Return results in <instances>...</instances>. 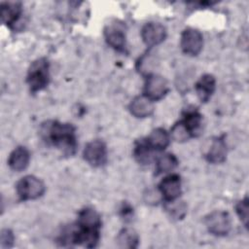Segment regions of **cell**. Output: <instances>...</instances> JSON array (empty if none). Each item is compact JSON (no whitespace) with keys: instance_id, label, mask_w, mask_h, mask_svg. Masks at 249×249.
<instances>
[{"instance_id":"obj_1","label":"cell","mask_w":249,"mask_h":249,"mask_svg":"<svg viewBox=\"0 0 249 249\" xmlns=\"http://www.w3.org/2000/svg\"><path fill=\"white\" fill-rule=\"evenodd\" d=\"M42 138L60 150L65 156H72L77 149L76 127L72 124L47 121L41 125Z\"/></svg>"},{"instance_id":"obj_2","label":"cell","mask_w":249,"mask_h":249,"mask_svg":"<svg viewBox=\"0 0 249 249\" xmlns=\"http://www.w3.org/2000/svg\"><path fill=\"white\" fill-rule=\"evenodd\" d=\"M50 79V62L46 57H40L30 64L26 83L32 93L44 89L49 85Z\"/></svg>"},{"instance_id":"obj_3","label":"cell","mask_w":249,"mask_h":249,"mask_svg":"<svg viewBox=\"0 0 249 249\" xmlns=\"http://www.w3.org/2000/svg\"><path fill=\"white\" fill-rule=\"evenodd\" d=\"M16 191L20 200H33L41 197L45 194L46 186L38 177L34 175H25L18 181Z\"/></svg>"},{"instance_id":"obj_4","label":"cell","mask_w":249,"mask_h":249,"mask_svg":"<svg viewBox=\"0 0 249 249\" xmlns=\"http://www.w3.org/2000/svg\"><path fill=\"white\" fill-rule=\"evenodd\" d=\"M204 224L207 231L216 236H226L231 229L230 214L226 211L215 210L204 218Z\"/></svg>"},{"instance_id":"obj_5","label":"cell","mask_w":249,"mask_h":249,"mask_svg":"<svg viewBox=\"0 0 249 249\" xmlns=\"http://www.w3.org/2000/svg\"><path fill=\"white\" fill-rule=\"evenodd\" d=\"M169 91L167 80L158 74H149L146 76L144 84V95L152 101L162 99Z\"/></svg>"},{"instance_id":"obj_6","label":"cell","mask_w":249,"mask_h":249,"mask_svg":"<svg viewBox=\"0 0 249 249\" xmlns=\"http://www.w3.org/2000/svg\"><path fill=\"white\" fill-rule=\"evenodd\" d=\"M180 47L185 54L196 56L203 47V36L201 32L193 27H187L181 33Z\"/></svg>"},{"instance_id":"obj_7","label":"cell","mask_w":249,"mask_h":249,"mask_svg":"<svg viewBox=\"0 0 249 249\" xmlns=\"http://www.w3.org/2000/svg\"><path fill=\"white\" fill-rule=\"evenodd\" d=\"M83 158L92 167L103 166L107 162L106 144L99 139L89 141L85 146Z\"/></svg>"},{"instance_id":"obj_8","label":"cell","mask_w":249,"mask_h":249,"mask_svg":"<svg viewBox=\"0 0 249 249\" xmlns=\"http://www.w3.org/2000/svg\"><path fill=\"white\" fill-rule=\"evenodd\" d=\"M104 38L106 43L118 52H124L126 46L125 28L123 22L114 21L104 27Z\"/></svg>"},{"instance_id":"obj_9","label":"cell","mask_w":249,"mask_h":249,"mask_svg":"<svg viewBox=\"0 0 249 249\" xmlns=\"http://www.w3.org/2000/svg\"><path fill=\"white\" fill-rule=\"evenodd\" d=\"M166 35V28L160 22H148L141 29V38L148 48H153L162 43Z\"/></svg>"},{"instance_id":"obj_10","label":"cell","mask_w":249,"mask_h":249,"mask_svg":"<svg viewBox=\"0 0 249 249\" xmlns=\"http://www.w3.org/2000/svg\"><path fill=\"white\" fill-rule=\"evenodd\" d=\"M159 191L162 196L164 202L177 199L182 193L180 176L178 174L165 176L159 184Z\"/></svg>"},{"instance_id":"obj_11","label":"cell","mask_w":249,"mask_h":249,"mask_svg":"<svg viewBox=\"0 0 249 249\" xmlns=\"http://www.w3.org/2000/svg\"><path fill=\"white\" fill-rule=\"evenodd\" d=\"M129 112L132 116L138 119H144L152 116L155 111L154 101L149 99L147 96L138 95L135 96L128 105Z\"/></svg>"},{"instance_id":"obj_12","label":"cell","mask_w":249,"mask_h":249,"mask_svg":"<svg viewBox=\"0 0 249 249\" xmlns=\"http://www.w3.org/2000/svg\"><path fill=\"white\" fill-rule=\"evenodd\" d=\"M225 137V134H223L220 136H216L212 139L211 146L205 154V159L209 163L217 164L222 163L226 160L228 149Z\"/></svg>"},{"instance_id":"obj_13","label":"cell","mask_w":249,"mask_h":249,"mask_svg":"<svg viewBox=\"0 0 249 249\" xmlns=\"http://www.w3.org/2000/svg\"><path fill=\"white\" fill-rule=\"evenodd\" d=\"M216 89V79L211 74H203L196 83L195 89L200 102L206 103Z\"/></svg>"},{"instance_id":"obj_14","label":"cell","mask_w":249,"mask_h":249,"mask_svg":"<svg viewBox=\"0 0 249 249\" xmlns=\"http://www.w3.org/2000/svg\"><path fill=\"white\" fill-rule=\"evenodd\" d=\"M30 161V153L26 147L18 146L15 148L8 159L9 167L17 172L23 171L27 168Z\"/></svg>"},{"instance_id":"obj_15","label":"cell","mask_w":249,"mask_h":249,"mask_svg":"<svg viewBox=\"0 0 249 249\" xmlns=\"http://www.w3.org/2000/svg\"><path fill=\"white\" fill-rule=\"evenodd\" d=\"M1 19L2 22L10 28L18 21L22 14L20 2H2L1 3Z\"/></svg>"},{"instance_id":"obj_16","label":"cell","mask_w":249,"mask_h":249,"mask_svg":"<svg viewBox=\"0 0 249 249\" xmlns=\"http://www.w3.org/2000/svg\"><path fill=\"white\" fill-rule=\"evenodd\" d=\"M76 224L83 228L100 230L102 222L101 217L96 210L91 207H85L79 212Z\"/></svg>"},{"instance_id":"obj_17","label":"cell","mask_w":249,"mask_h":249,"mask_svg":"<svg viewBox=\"0 0 249 249\" xmlns=\"http://www.w3.org/2000/svg\"><path fill=\"white\" fill-rule=\"evenodd\" d=\"M182 122L188 128L192 137H196L202 129V115L196 109H187L183 113Z\"/></svg>"},{"instance_id":"obj_18","label":"cell","mask_w":249,"mask_h":249,"mask_svg":"<svg viewBox=\"0 0 249 249\" xmlns=\"http://www.w3.org/2000/svg\"><path fill=\"white\" fill-rule=\"evenodd\" d=\"M145 139L154 151H163L169 145L170 135L164 128L157 127Z\"/></svg>"},{"instance_id":"obj_19","label":"cell","mask_w":249,"mask_h":249,"mask_svg":"<svg viewBox=\"0 0 249 249\" xmlns=\"http://www.w3.org/2000/svg\"><path fill=\"white\" fill-rule=\"evenodd\" d=\"M154 150L149 146L146 139H140L135 142L133 149V157L135 160L142 165L150 164L153 160Z\"/></svg>"},{"instance_id":"obj_20","label":"cell","mask_w":249,"mask_h":249,"mask_svg":"<svg viewBox=\"0 0 249 249\" xmlns=\"http://www.w3.org/2000/svg\"><path fill=\"white\" fill-rule=\"evenodd\" d=\"M117 243L121 248H136L139 244V236L133 229L124 228L118 233Z\"/></svg>"},{"instance_id":"obj_21","label":"cell","mask_w":249,"mask_h":249,"mask_svg":"<svg viewBox=\"0 0 249 249\" xmlns=\"http://www.w3.org/2000/svg\"><path fill=\"white\" fill-rule=\"evenodd\" d=\"M178 165V160L176 156L170 153L163 154L157 159L156 161V174L167 173L174 170Z\"/></svg>"},{"instance_id":"obj_22","label":"cell","mask_w":249,"mask_h":249,"mask_svg":"<svg viewBox=\"0 0 249 249\" xmlns=\"http://www.w3.org/2000/svg\"><path fill=\"white\" fill-rule=\"evenodd\" d=\"M170 137L176 141V142H186L188 141L190 138H192L191 133L189 132L188 128L186 127V125L184 124V123L181 121H178L177 123H175L171 129H170V133H169Z\"/></svg>"},{"instance_id":"obj_23","label":"cell","mask_w":249,"mask_h":249,"mask_svg":"<svg viewBox=\"0 0 249 249\" xmlns=\"http://www.w3.org/2000/svg\"><path fill=\"white\" fill-rule=\"evenodd\" d=\"M165 209L166 211L170 214V216H172L175 219H182L187 211V207L186 204L183 201H169V202H165Z\"/></svg>"},{"instance_id":"obj_24","label":"cell","mask_w":249,"mask_h":249,"mask_svg":"<svg viewBox=\"0 0 249 249\" xmlns=\"http://www.w3.org/2000/svg\"><path fill=\"white\" fill-rule=\"evenodd\" d=\"M235 211L240 221L243 223L245 228L248 227V198L245 196L242 200L238 201L235 205Z\"/></svg>"},{"instance_id":"obj_25","label":"cell","mask_w":249,"mask_h":249,"mask_svg":"<svg viewBox=\"0 0 249 249\" xmlns=\"http://www.w3.org/2000/svg\"><path fill=\"white\" fill-rule=\"evenodd\" d=\"M15 242V235L10 229H2L0 233L1 248H11Z\"/></svg>"},{"instance_id":"obj_26","label":"cell","mask_w":249,"mask_h":249,"mask_svg":"<svg viewBox=\"0 0 249 249\" xmlns=\"http://www.w3.org/2000/svg\"><path fill=\"white\" fill-rule=\"evenodd\" d=\"M133 209L131 208L130 205H127V204H124L123 206V208L121 209V212H122V217H124V219H126L127 217H130L131 214H132V211Z\"/></svg>"}]
</instances>
